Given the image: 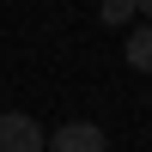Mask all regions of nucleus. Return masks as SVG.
<instances>
[{"label":"nucleus","instance_id":"f03ea898","mask_svg":"<svg viewBox=\"0 0 152 152\" xmlns=\"http://www.w3.org/2000/svg\"><path fill=\"white\" fill-rule=\"evenodd\" d=\"M104 146H110V140H104L97 122H61V128L49 134L43 152H104Z\"/></svg>","mask_w":152,"mask_h":152},{"label":"nucleus","instance_id":"7ed1b4c3","mask_svg":"<svg viewBox=\"0 0 152 152\" xmlns=\"http://www.w3.org/2000/svg\"><path fill=\"white\" fill-rule=\"evenodd\" d=\"M122 61H128L134 73H152V24H134L128 43H122Z\"/></svg>","mask_w":152,"mask_h":152},{"label":"nucleus","instance_id":"20e7f679","mask_svg":"<svg viewBox=\"0 0 152 152\" xmlns=\"http://www.w3.org/2000/svg\"><path fill=\"white\" fill-rule=\"evenodd\" d=\"M97 18H104V24H128V18H134V0H104Z\"/></svg>","mask_w":152,"mask_h":152},{"label":"nucleus","instance_id":"f257e3e1","mask_svg":"<svg viewBox=\"0 0 152 152\" xmlns=\"http://www.w3.org/2000/svg\"><path fill=\"white\" fill-rule=\"evenodd\" d=\"M43 146H49L43 122H31L24 110H6L0 116V152H43Z\"/></svg>","mask_w":152,"mask_h":152},{"label":"nucleus","instance_id":"39448f33","mask_svg":"<svg viewBox=\"0 0 152 152\" xmlns=\"http://www.w3.org/2000/svg\"><path fill=\"white\" fill-rule=\"evenodd\" d=\"M134 12H140V24H152V0H134Z\"/></svg>","mask_w":152,"mask_h":152}]
</instances>
